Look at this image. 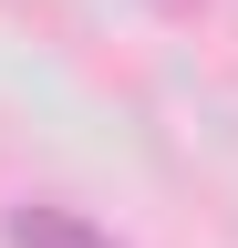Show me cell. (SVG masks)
Returning <instances> with one entry per match:
<instances>
[{"mask_svg": "<svg viewBox=\"0 0 238 248\" xmlns=\"http://www.w3.org/2000/svg\"><path fill=\"white\" fill-rule=\"evenodd\" d=\"M0 248H114V238L52 197H21V207H0Z\"/></svg>", "mask_w": 238, "mask_h": 248, "instance_id": "obj_1", "label": "cell"}]
</instances>
